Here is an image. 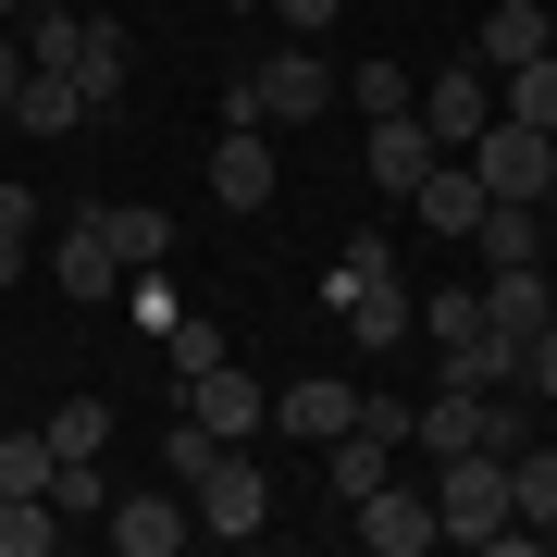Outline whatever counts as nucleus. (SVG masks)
<instances>
[{"label": "nucleus", "instance_id": "nucleus-5", "mask_svg": "<svg viewBox=\"0 0 557 557\" xmlns=\"http://www.w3.org/2000/svg\"><path fill=\"white\" fill-rule=\"evenodd\" d=\"M471 174H483V199H557V137H545V124H483V137H471Z\"/></svg>", "mask_w": 557, "mask_h": 557}, {"label": "nucleus", "instance_id": "nucleus-12", "mask_svg": "<svg viewBox=\"0 0 557 557\" xmlns=\"http://www.w3.org/2000/svg\"><path fill=\"white\" fill-rule=\"evenodd\" d=\"M359 161H372V186H384V199H409V186H421V174H434V161H446V149H434V137H421V112H384V124H372V137H359Z\"/></svg>", "mask_w": 557, "mask_h": 557}, {"label": "nucleus", "instance_id": "nucleus-33", "mask_svg": "<svg viewBox=\"0 0 557 557\" xmlns=\"http://www.w3.org/2000/svg\"><path fill=\"white\" fill-rule=\"evenodd\" d=\"M545 50H557V0H545Z\"/></svg>", "mask_w": 557, "mask_h": 557}, {"label": "nucleus", "instance_id": "nucleus-22", "mask_svg": "<svg viewBox=\"0 0 557 557\" xmlns=\"http://www.w3.org/2000/svg\"><path fill=\"white\" fill-rule=\"evenodd\" d=\"M496 112H508V124H545V137H557V50H533L520 75H496Z\"/></svg>", "mask_w": 557, "mask_h": 557}, {"label": "nucleus", "instance_id": "nucleus-20", "mask_svg": "<svg viewBox=\"0 0 557 557\" xmlns=\"http://www.w3.org/2000/svg\"><path fill=\"white\" fill-rule=\"evenodd\" d=\"M372 483H397V434H372V421H347V434H335V496L359 508Z\"/></svg>", "mask_w": 557, "mask_h": 557}, {"label": "nucleus", "instance_id": "nucleus-25", "mask_svg": "<svg viewBox=\"0 0 557 557\" xmlns=\"http://www.w3.org/2000/svg\"><path fill=\"white\" fill-rule=\"evenodd\" d=\"M347 100L384 124V112H409V100H421V75H409V62H359V75H347Z\"/></svg>", "mask_w": 557, "mask_h": 557}, {"label": "nucleus", "instance_id": "nucleus-11", "mask_svg": "<svg viewBox=\"0 0 557 557\" xmlns=\"http://www.w3.org/2000/svg\"><path fill=\"white\" fill-rule=\"evenodd\" d=\"M347 533L372 545V557H421V545H434V496H409V483H372V496L347 508Z\"/></svg>", "mask_w": 557, "mask_h": 557}, {"label": "nucleus", "instance_id": "nucleus-31", "mask_svg": "<svg viewBox=\"0 0 557 557\" xmlns=\"http://www.w3.org/2000/svg\"><path fill=\"white\" fill-rule=\"evenodd\" d=\"M260 13H273V25H298V38H310V25H335L347 0H260Z\"/></svg>", "mask_w": 557, "mask_h": 557}, {"label": "nucleus", "instance_id": "nucleus-1", "mask_svg": "<svg viewBox=\"0 0 557 557\" xmlns=\"http://www.w3.org/2000/svg\"><path fill=\"white\" fill-rule=\"evenodd\" d=\"M322 310L347 322V347L397 359V347L421 335V298L397 285V236H347V248H335V273H322Z\"/></svg>", "mask_w": 557, "mask_h": 557}, {"label": "nucleus", "instance_id": "nucleus-27", "mask_svg": "<svg viewBox=\"0 0 557 557\" xmlns=\"http://www.w3.org/2000/svg\"><path fill=\"white\" fill-rule=\"evenodd\" d=\"M0 496H50V434H0Z\"/></svg>", "mask_w": 557, "mask_h": 557}, {"label": "nucleus", "instance_id": "nucleus-34", "mask_svg": "<svg viewBox=\"0 0 557 557\" xmlns=\"http://www.w3.org/2000/svg\"><path fill=\"white\" fill-rule=\"evenodd\" d=\"M13 13H25V0H0V25H13Z\"/></svg>", "mask_w": 557, "mask_h": 557}, {"label": "nucleus", "instance_id": "nucleus-18", "mask_svg": "<svg viewBox=\"0 0 557 557\" xmlns=\"http://www.w3.org/2000/svg\"><path fill=\"white\" fill-rule=\"evenodd\" d=\"M13 124H25V137H75V124H87L75 75H38V62H25V87H13Z\"/></svg>", "mask_w": 557, "mask_h": 557}, {"label": "nucleus", "instance_id": "nucleus-17", "mask_svg": "<svg viewBox=\"0 0 557 557\" xmlns=\"http://www.w3.org/2000/svg\"><path fill=\"white\" fill-rule=\"evenodd\" d=\"M434 359H446V384H483V397L520 384V335H508V322H483V335H458V347H434Z\"/></svg>", "mask_w": 557, "mask_h": 557}, {"label": "nucleus", "instance_id": "nucleus-29", "mask_svg": "<svg viewBox=\"0 0 557 557\" xmlns=\"http://www.w3.org/2000/svg\"><path fill=\"white\" fill-rule=\"evenodd\" d=\"M508 397H557V310L520 335V384H508Z\"/></svg>", "mask_w": 557, "mask_h": 557}, {"label": "nucleus", "instance_id": "nucleus-14", "mask_svg": "<svg viewBox=\"0 0 557 557\" xmlns=\"http://www.w3.org/2000/svg\"><path fill=\"white\" fill-rule=\"evenodd\" d=\"M533 50H545V0H496V13H483V38H471L483 75H520Z\"/></svg>", "mask_w": 557, "mask_h": 557}, {"label": "nucleus", "instance_id": "nucleus-15", "mask_svg": "<svg viewBox=\"0 0 557 557\" xmlns=\"http://www.w3.org/2000/svg\"><path fill=\"white\" fill-rule=\"evenodd\" d=\"M409 211L434 223V236H471V223H483V174H471V161H434V174L409 186Z\"/></svg>", "mask_w": 557, "mask_h": 557}, {"label": "nucleus", "instance_id": "nucleus-7", "mask_svg": "<svg viewBox=\"0 0 557 557\" xmlns=\"http://www.w3.org/2000/svg\"><path fill=\"white\" fill-rule=\"evenodd\" d=\"M100 533H112L124 557H174L186 533H199V508H186V483H137V496L100 508Z\"/></svg>", "mask_w": 557, "mask_h": 557}, {"label": "nucleus", "instance_id": "nucleus-28", "mask_svg": "<svg viewBox=\"0 0 557 557\" xmlns=\"http://www.w3.org/2000/svg\"><path fill=\"white\" fill-rule=\"evenodd\" d=\"M421 335H434V347L483 335V285H446V298H421Z\"/></svg>", "mask_w": 557, "mask_h": 557}, {"label": "nucleus", "instance_id": "nucleus-19", "mask_svg": "<svg viewBox=\"0 0 557 557\" xmlns=\"http://www.w3.org/2000/svg\"><path fill=\"white\" fill-rule=\"evenodd\" d=\"M124 75H137V62H124V25H87V50H75V100H87V124L124 100Z\"/></svg>", "mask_w": 557, "mask_h": 557}, {"label": "nucleus", "instance_id": "nucleus-36", "mask_svg": "<svg viewBox=\"0 0 557 557\" xmlns=\"http://www.w3.org/2000/svg\"><path fill=\"white\" fill-rule=\"evenodd\" d=\"M62 13H87V0H62Z\"/></svg>", "mask_w": 557, "mask_h": 557}, {"label": "nucleus", "instance_id": "nucleus-37", "mask_svg": "<svg viewBox=\"0 0 557 557\" xmlns=\"http://www.w3.org/2000/svg\"><path fill=\"white\" fill-rule=\"evenodd\" d=\"M236 13H260V0H236Z\"/></svg>", "mask_w": 557, "mask_h": 557}, {"label": "nucleus", "instance_id": "nucleus-8", "mask_svg": "<svg viewBox=\"0 0 557 557\" xmlns=\"http://www.w3.org/2000/svg\"><path fill=\"white\" fill-rule=\"evenodd\" d=\"M273 186H285L273 124H223V137H211V199L223 211H273Z\"/></svg>", "mask_w": 557, "mask_h": 557}, {"label": "nucleus", "instance_id": "nucleus-35", "mask_svg": "<svg viewBox=\"0 0 557 557\" xmlns=\"http://www.w3.org/2000/svg\"><path fill=\"white\" fill-rule=\"evenodd\" d=\"M533 545H557V520H545V533H533Z\"/></svg>", "mask_w": 557, "mask_h": 557}, {"label": "nucleus", "instance_id": "nucleus-24", "mask_svg": "<svg viewBox=\"0 0 557 557\" xmlns=\"http://www.w3.org/2000/svg\"><path fill=\"white\" fill-rule=\"evenodd\" d=\"M62 545V508L50 496H0V557H50Z\"/></svg>", "mask_w": 557, "mask_h": 557}, {"label": "nucleus", "instance_id": "nucleus-10", "mask_svg": "<svg viewBox=\"0 0 557 557\" xmlns=\"http://www.w3.org/2000/svg\"><path fill=\"white\" fill-rule=\"evenodd\" d=\"M50 285L75 310H124V260H112V236H100V211L87 223H62V248H50Z\"/></svg>", "mask_w": 557, "mask_h": 557}, {"label": "nucleus", "instance_id": "nucleus-30", "mask_svg": "<svg viewBox=\"0 0 557 557\" xmlns=\"http://www.w3.org/2000/svg\"><path fill=\"white\" fill-rule=\"evenodd\" d=\"M161 347H174V384H186V372H211V359H223V335H211V322H186V310L161 322Z\"/></svg>", "mask_w": 557, "mask_h": 557}, {"label": "nucleus", "instance_id": "nucleus-13", "mask_svg": "<svg viewBox=\"0 0 557 557\" xmlns=\"http://www.w3.org/2000/svg\"><path fill=\"white\" fill-rule=\"evenodd\" d=\"M273 421H285V434H310V446H335L347 421H359V384H335V372H298V384L273 397Z\"/></svg>", "mask_w": 557, "mask_h": 557}, {"label": "nucleus", "instance_id": "nucleus-21", "mask_svg": "<svg viewBox=\"0 0 557 557\" xmlns=\"http://www.w3.org/2000/svg\"><path fill=\"white\" fill-rule=\"evenodd\" d=\"M508 508H520V533L557 520V446H508Z\"/></svg>", "mask_w": 557, "mask_h": 557}, {"label": "nucleus", "instance_id": "nucleus-16", "mask_svg": "<svg viewBox=\"0 0 557 557\" xmlns=\"http://www.w3.org/2000/svg\"><path fill=\"white\" fill-rule=\"evenodd\" d=\"M100 236H112V260H124V273H161V260H174V211L112 199V211H100Z\"/></svg>", "mask_w": 557, "mask_h": 557}, {"label": "nucleus", "instance_id": "nucleus-2", "mask_svg": "<svg viewBox=\"0 0 557 557\" xmlns=\"http://www.w3.org/2000/svg\"><path fill=\"white\" fill-rule=\"evenodd\" d=\"M508 533H520V508H508V458H496V446L434 458V545H483V557H508Z\"/></svg>", "mask_w": 557, "mask_h": 557}, {"label": "nucleus", "instance_id": "nucleus-9", "mask_svg": "<svg viewBox=\"0 0 557 557\" xmlns=\"http://www.w3.org/2000/svg\"><path fill=\"white\" fill-rule=\"evenodd\" d=\"M186 421H199L211 446H248L260 421H273V397H260V384L236 372V359H211V372H186Z\"/></svg>", "mask_w": 557, "mask_h": 557}, {"label": "nucleus", "instance_id": "nucleus-6", "mask_svg": "<svg viewBox=\"0 0 557 557\" xmlns=\"http://www.w3.org/2000/svg\"><path fill=\"white\" fill-rule=\"evenodd\" d=\"M421 137H434V149H471L483 137V124H496V75H483V62H446V75H421Z\"/></svg>", "mask_w": 557, "mask_h": 557}, {"label": "nucleus", "instance_id": "nucleus-23", "mask_svg": "<svg viewBox=\"0 0 557 557\" xmlns=\"http://www.w3.org/2000/svg\"><path fill=\"white\" fill-rule=\"evenodd\" d=\"M38 434H50V458H100V446H112V409H100V397H62Z\"/></svg>", "mask_w": 557, "mask_h": 557}, {"label": "nucleus", "instance_id": "nucleus-32", "mask_svg": "<svg viewBox=\"0 0 557 557\" xmlns=\"http://www.w3.org/2000/svg\"><path fill=\"white\" fill-rule=\"evenodd\" d=\"M13 87H25V38L0 25V112H13Z\"/></svg>", "mask_w": 557, "mask_h": 557}, {"label": "nucleus", "instance_id": "nucleus-26", "mask_svg": "<svg viewBox=\"0 0 557 557\" xmlns=\"http://www.w3.org/2000/svg\"><path fill=\"white\" fill-rule=\"evenodd\" d=\"M25 248H38V186H0V285L25 273Z\"/></svg>", "mask_w": 557, "mask_h": 557}, {"label": "nucleus", "instance_id": "nucleus-4", "mask_svg": "<svg viewBox=\"0 0 557 557\" xmlns=\"http://www.w3.org/2000/svg\"><path fill=\"white\" fill-rule=\"evenodd\" d=\"M186 508H199L211 545H260V533H273V471H260L248 446H211L199 483H186Z\"/></svg>", "mask_w": 557, "mask_h": 557}, {"label": "nucleus", "instance_id": "nucleus-3", "mask_svg": "<svg viewBox=\"0 0 557 557\" xmlns=\"http://www.w3.org/2000/svg\"><path fill=\"white\" fill-rule=\"evenodd\" d=\"M335 100H347V75H335V62L273 50V62H248V75L223 87V124H310V112H335Z\"/></svg>", "mask_w": 557, "mask_h": 557}]
</instances>
